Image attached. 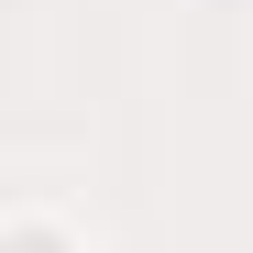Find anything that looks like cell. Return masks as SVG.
Returning <instances> with one entry per match:
<instances>
[{"label": "cell", "mask_w": 253, "mask_h": 253, "mask_svg": "<svg viewBox=\"0 0 253 253\" xmlns=\"http://www.w3.org/2000/svg\"><path fill=\"white\" fill-rule=\"evenodd\" d=\"M11 253H66V231L44 220V209H22V220H11Z\"/></svg>", "instance_id": "cell-1"}]
</instances>
